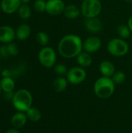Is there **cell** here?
<instances>
[{"mask_svg":"<svg viewBox=\"0 0 132 133\" xmlns=\"http://www.w3.org/2000/svg\"><path fill=\"white\" fill-rule=\"evenodd\" d=\"M83 48L81 38L75 34H69L61 38L58 44V52L65 58L77 57Z\"/></svg>","mask_w":132,"mask_h":133,"instance_id":"obj_1","label":"cell"},{"mask_svg":"<svg viewBox=\"0 0 132 133\" xmlns=\"http://www.w3.org/2000/svg\"><path fill=\"white\" fill-rule=\"evenodd\" d=\"M94 92L101 99L109 98L114 92V83L110 77H100L94 84Z\"/></svg>","mask_w":132,"mask_h":133,"instance_id":"obj_2","label":"cell"},{"mask_svg":"<svg viewBox=\"0 0 132 133\" xmlns=\"http://www.w3.org/2000/svg\"><path fill=\"white\" fill-rule=\"evenodd\" d=\"M12 104L14 108L20 112H26L32 105V95L25 89L18 90L13 94Z\"/></svg>","mask_w":132,"mask_h":133,"instance_id":"obj_3","label":"cell"},{"mask_svg":"<svg viewBox=\"0 0 132 133\" xmlns=\"http://www.w3.org/2000/svg\"><path fill=\"white\" fill-rule=\"evenodd\" d=\"M102 10V4L100 0H83L81 5V12L86 18L97 17Z\"/></svg>","mask_w":132,"mask_h":133,"instance_id":"obj_4","label":"cell"},{"mask_svg":"<svg viewBox=\"0 0 132 133\" xmlns=\"http://www.w3.org/2000/svg\"><path fill=\"white\" fill-rule=\"evenodd\" d=\"M107 50L112 55L123 56L128 53L129 46L128 43L123 39L114 38L109 41L107 44Z\"/></svg>","mask_w":132,"mask_h":133,"instance_id":"obj_5","label":"cell"},{"mask_svg":"<svg viewBox=\"0 0 132 133\" xmlns=\"http://www.w3.org/2000/svg\"><path fill=\"white\" fill-rule=\"evenodd\" d=\"M38 59L40 63L45 68H51L54 65L56 62V54L53 48L50 47H45L42 48L38 55Z\"/></svg>","mask_w":132,"mask_h":133,"instance_id":"obj_6","label":"cell"},{"mask_svg":"<svg viewBox=\"0 0 132 133\" xmlns=\"http://www.w3.org/2000/svg\"><path fill=\"white\" fill-rule=\"evenodd\" d=\"M67 80L72 84H79L82 83L86 77V71L80 67H74L68 71L67 73Z\"/></svg>","mask_w":132,"mask_h":133,"instance_id":"obj_7","label":"cell"},{"mask_svg":"<svg viewBox=\"0 0 132 133\" xmlns=\"http://www.w3.org/2000/svg\"><path fill=\"white\" fill-rule=\"evenodd\" d=\"M65 5L62 0H48L46 4V12L52 16H58L64 12Z\"/></svg>","mask_w":132,"mask_h":133,"instance_id":"obj_8","label":"cell"},{"mask_svg":"<svg viewBox=\"0 0 132 133\" xmlns=\"http://www.w3.org/2000/svg\"><path fill=\"white\" fill-rule=\"evenodd\" d=\"M101 40L97 37H89L83 43V49L86 52L93 53L97 51L101 47Z\"/></svg>","mask_w":132,"mask_h":133,"instance_id":"obj_9","label":"cell"},{"mask_svg":"<svg viewBox=\"0 0 132 133\" xmlns=\"http://www.w3.org/2000/svg\"><path fill=\"white\" fill-rule=\"evenodd\" d=\"M21 4V0H2L1 2V8L4 12L12 14L19 9Z\"/></svg>","mask_w":132,"mask_h":133,"instance_id":"obj_10","label":"cell"},{"mask_svg":"<svg viewBox=\"0 0 132 133\" xmlns=\"http://www.w3.org/2000/svg\"><path fill=\"white\" fill-rule=\"evenodd\" d=\"M86 29L91 33H98L103 28V23L97 17L86 18L84 22Z\"/></svg>","mask_w":132,"mask_h":133,"instance_id":"obj_11","label":"cell"},{"mask_svg":"<svg viewBox=\"0 0 132 133\" xmlns=\"http://www.w3.org/2000/svg\"><path fill=\"white\" fill-rule=\"evenodd\" d=\"M16 36L15 30L9 26H0V42L9 44Z\"/></svg>","mask_w":132,"mask_h":133,"instance_id":"obj_12","label":"cell"},{"mask_svg":"<svg viewBox=\"0 0 132 133\" xmlns=\"http://www.w3.org/2000/svg\"><path fill=\"white\" fill-rule=\"evenodd\" d=\"M27 119L28 118L26 117V115L23 114V112L19 111L18 113H16L12 115L11 118V123L14 128L19 129L25 125Z\"/></svg>","mask_w":132,"mask_h":133,"instance_id":"obj_13","label":"cell"},{"mask_svg":"<svg viewBox=\"0 0 132 133\" xmlns=\"http://www.w3.org/2000/svg\"><path fill=\"white\" fill-rule=\"evenodd\" d=\"M100 71L103 75V76L110 77L115 72V68L111 62L103 61L100 65Z\"/></svg>","mask_w":132,"mask_h":133,"instance_id":"obj_14","label":"cell"},{"mask_svg":"<svg viewBox=\"0 0 132 133\" xmlns=\"http://www.w3.org/2000/svg\"><path fill=\"white\" fill-rule=\"evenodd\" d=\"M16 34L19 41H25L30 35V27L27 24H21L18 26Z\"/></svg>","mask_w":132,"mask_h":133,"instance_id":"obj_15","label":"cell"},{"mask_svg":"<svg viewBox=\"0 0 132 133\" xmlns=\"http://www.w3.org/2000/svg\"><path fill=\"white\" fill-rule=\"evenodd\" d=\"M63 13L68 19H72L77 18L79 16L80 10L75 5H68L65 6Z\"/></svg>","mask_w":132,"mask_h":133,"instance_id":"obj_16","label":"cell"},{"mask_svg":"<svg viewBox=\"0 0 132 133\" xmlns=\"http://www.w3.org/2000/svg\"><path fill=\"white\" fill-rule=\"evenodd\" d=\"M77 62L82 67H88L92 64L93 59L91 55L88 52H81L77 56Z\"/></svg>","mask_w":132,"mask_h":133,"instance_id":"obj_17","label":"cell"},{"mask_svg":"<svg viewBox=\"0 0 132 133\" xmlns=\"http://www.w3.org/2000/svg\"><path fill=\"white\" fill-rule=\"evenodd\" d=\"M1 87L4 92L10 93L15 88V82L10 76L3 77V79L1 80Z\"/></svg>","mask_w":132,"mask_h":133,"instance_id":"obj_18","label":"cell"},{"mask_svg":"<svg viewBox=\"0 0 132 133\" xmlns=\"http://www.w3.org/2000/svg\"><path fill=\"white\" fill-rule=\"evenodd\" d=\"M67 85H68V80L60 76L54 81L53 87L56 92L61 93V92H63L66 89Z\"/></svg>","mask_w":132,"mask_h":133,"instance_id":"obj_19","label":"cell"},{"mask_svg":"<svg viewBox=\"0 0 132 133\" xmlns=\"http://www.w3.org/2000/svg\"><path fill=\"white\" fill-rule=\"evenodd\" d=\"M26 117H27V118L30 121L33 122H38L40 119L41 114H40V111L38 109L31 107L26 111Z\"/></svg>","mask_w":132,"mask_h":133,"instance_id":"obj_20","label":"cell"},{"mask_svg":"<svg viewBox=\"0 0 132 133\" xmlns=\"http://www.w3.org/2000/svg\"><path fill=\"white\" fill-rule=\"evenodd\" d=\"M19 16L23 19H27L31 16V9L27 4H21L18 9Z\"/></svg>","mask_w":132,"mask_h":133,"instance_id":"obj_21","label":"cell"},{"mask_svg":"<svg viewBox=\"0 0 132 133\" xmlns=\"http://www.w3.org/2000/svg\"><path fill=\"white\" fill-rule=\"evenodd\" d=\"M131 30L128 26L125 24H121L117 28V33L123 39H127L131 36Z\"/></svg>","mask_w":132,"mask_h":133,"instance_id":"obj_22","label":"cell"},{"mask_svg":"<svg viewBox=\"0 0 132 133\" xmlns=\"http://www.w3.org/2000/svg\"><path fill=\"white\" fill-rule=\"evenodd\" d=\"M36 40H37V43L40 44V45L46 46L48 44V42H49V37L44 32H39L37 34Z\"/></svg>","mask_w":132,"mask_h":133,"instance_id":"obj_23","label":"cell"},{"mask_svg":"<svg viewBox=\"0 0 132 133\" xmlns=\"http://www.w3.org/2000/svg\"><path fill=\"white\" fill-rule=\"evenodd\" d=\"M126 76L123 72L118 71L114 73L112 76V80L114 83V84H121L125 80Z\"/></svg>","mask_w":132,"mask_h":133,"instance_id":"obj_24","label":"cell"},{"mask_svg":"<svg viewBox=\"0 0 132 133\" xmlns=\"http://www.w3.org/2000/svg\"><path fill=\"white\" fill-rule=\"evenodd\" d=\"M47 2L44 0H36L34 2V9L38 12H44L46 11Z\"/></svg>","mask_w":132,"mask_h":133,"instance_id":"obj_25","label":"cell"},{"mask_svg":"<svg viewBox=\"0 0 132 133\" xmlns=\"http://www.w3.org/2000/svg\"><path fill=\"white\" fill-rule=\"evenodd\" d=\"M54 72L60 76L67 75L68 73V69L66 66L63 64H58L54 66Z\"/></svg>","mask_w":132,"mask_h":133,"instance_id":"obj_26","label":"cell"},{"mask_svg":"<svg viewBox=\"0 0 132 133\" xmlns=\"http://www.w3.org/2000/svg\"><path fill=\"white\" fill-rule=\"evenodd\" d=\"M7 48H8L9 55L11 56H16L19 53V48L15 43H12V42L9 43L7 45Z\"/></svg>","mask_w":132,"mask_h":133,"instance_id":"obj_27","label":"cell"},{"mask_svg":"<svg viewBox=\"0 0 132 133\" xmlns=\"http://www.w3.org/2000/svg\"><path fill=\"white\" fill-rule=\"evenodd\" d=\"M0 55L3 56V57H8L9 52H8V48H7V45H2L0 47Z\"/></svg>","mask_w":132,"mask_h":133,"instance_id":"obj_28","label":"cell"},{"mask_svg":"<svg viewBox=\"0 0 132 133\" xmlns=\"http://www.w3.org/2000/svg\"><path fill=\"white\" fill-rule=\"evenodd\" d=\"M2 76H3L4 77H9V76H10L11 72H10V71H9V69H5V70L2 71Z\"/></svg>","mask_w":132,"mask_h":133,"instance_id":"obj_29","label":"cell"},{"mask_svg":"<svg viewBox=\"0 0 132 133\" xmlns=\"http://www.w3.org/2000/svg\"><path fill=\"white\" fill-rule=\"evenodd\" d=\"M5 133H19V132L16 129H12L8 130Z\"/></svg>","mask_w":132,"mask_h":133,"instance_id":"obj_30","label":"cell"},{"mask_svg":"<svg viewBox=\"0 0 132 133\" xmlns=\"http://www.w3.org/2000/svg\"><path fill=\"white\" fill-rule=\"evenodd\" d=\"M128 26H129L130 30L132 31V16L130 17V19H128Z\"/></svg>","mask_w":132,"mask_h":133,"instance_id":"obj_31","label":"cell"},{"mask_svg":"<svg viewBox=\"0 0 132 133\" xmlns=\"http://www.w3.org/2000/svg\"><path fill=\"white\" fill-rule=\"evenodd\" d=\"M30 0H21V2H22L23 4H27L28 2H30Z\"/></svg>","mask_w":132,"mask_h":133,"instance_id":"obj_32","label":"cell"},{"mask_svg":"<svg viewBox=\"0 0 132 133\" xmlns=\"http://www.w3.org/2000/svg\"><path fill=\"white\" fill-rule=\"evenodd\" d=\"M124 1L127 2H132V0H124Z\"/></svg>","mask_w":132,"mask_h":133,"instance_id":"obj_33","label":"cell"},{"mask_svg":"<svg viewBox=\"0 0 132 133\" xmlns=\"http://www.w3.org/2000/svg\"><path fill=\"white\" fill-rule=\"evenodd\" d=\"M1 90H2V87H1V81H0V92H1Z\"/></svg>","mask_w":132,"mask_h":133,"instance_id":"obj_34","label":"cell"},{"mask_svg":"<svg viewBox=\"0 0 132 133\" xmlns=\"http://www.w3.org/2000/svg\"><path fill=\"white\" fill-rule=\"evenodd\" d=\"M0 59H1V56H0Z\"/></svg>","mask_w":132,"mask_h":133,"instance_id":"obj_35","label":"cell"}]
</instances>
